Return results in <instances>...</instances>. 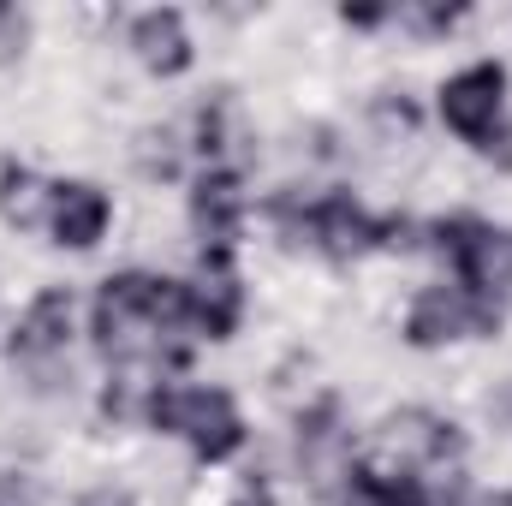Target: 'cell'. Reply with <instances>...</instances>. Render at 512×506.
I'll return each instance as SVG.
<instances>
[{
	"mask_svg": "<svg viewBox=\"0 0 512 506\" xmlns=\"http://www.w3.org/2000/svg\"><path fill=\"white\" fill-rule=\"evenodd\" d=\"M179 334H191L185 322V280H167V274H108L96 286V304H90V340L108 364H149V370H179L185 364V346Z\"/></svg>",
	"mask_w": 512,
	"mask_h": 506,
	"instance_id": "cell-1",
	"label": "cell"
},
{
	"mask_svg": "<svg viewBox=\"0 0 512 506\" xmlns=\"http://www.w3.org/2000/svg\"><path fill=\"white\" fill-rule=\"evenodd\" d=\"M268 221L280 227L286 245L316 251V256H328V262H352V256L411 245V221L405 215H370L352 191H316V197L280 191L268 203Z\"/></svg>",
	"mask_w": 512,
	"mask_h": 506,
	"instance_id": "cell-2",
	"label": "cell"
},
{
	"mask_svg": "<svg viewBox=\"0 0 512 506\" xmlns=\"http://www.w3.org/2000/svg\"><path fill=\"white\" fill-rule=\"evenodd\" d=\"M137 417L173 441H185L203 465H227L245 447V417L227 387H191V381H149L137 399Z\"/></svg>",
	"mask_w": 512,
	"mask_h": 506,
	"instance_id": "cell-3",
	"label": "cell"
},
{
	"mask_svg": "<svg viewBox=\"0 0 512 506\" xmlns=\"http://www.w3.org/2000/svg\"><path fill=\"white\" fill-rule=\"evenodd\" d=\"M435 256L453 268V286L489 298V304H512V227L489 221V215H441L423 227Z\"/></svg>",
	"mask_w": 512,
	"mask_h": 506,
	"instance_id": "cell-4",
	"label": "cell"
},
{
	"mask_svg": "<svg viewBox=\"0 0 512 506\" xmlns=\"http://www.w3.org/2000/svg\"><path fill=\"white\" fill-rule=\"evenodd\" d=\"M507 66L501 60H477L465 72H453L441 84V120L453 137H465L477 155L512 167V114H507Z\"/></svg>",
	"mask_w": 512,
	"mask_h": 506,
	"instance_id": "cell-5",
	"label": "cell"
},
{
	"mask_svg": "<svg viewBox=\"0 0 512 506\" xmlns=\"http://www.w3.org/2000/svg\"><path fill=\"white\" fill-rule=\"evenodd\" d=\"M507 310L465 292V286H423L405 310V340L417 352H435V346H459V340H489L501 334Z\"/></svg>",
	"mask_w": 512,
	"mask_h": 506,
	"instance_id": "cell-6",
	"label": "cell"
},
{
	"mask_svg": "<svg viewBox=\"0 0 512 506\" xmlns=\"http://www.w3.org/2000/svg\"><path fill=\"white\" fill-rule=\"evenodd\" d=\"M66 346H72V292H66V286H42V292L24 304V316H18L6 352H12L18 370H30L36 381H48L66 364Z\"/></svg>",
	"mask_w": 512,
	"mask_h": 506,
	"instance_id": "cell-7",
	"label": "cell"
},
{
	"mask_svg": "<svg viewBox=\"0 0 512 506\" xmlns=\"http://www.w3.org/2000/svg\"><path fill=\"white\" fill-rule=\"evenodd\" d=\"M382 459L376 465H393V471H447V465H459L465 459V435H459V423H447V417H435V411H399V417H387L382 423Z\"/></svg>",
	"mask_w": 512,
	"mask_h": 506,
	"instance_id": "cell-8",
	"label": "cell"
},
{
	"mask_svg": "<svg viewBox=\"0 0 512 506\" xmlns=\"http://www.w3.org/2000/svg\"><path fill=\"white\" fill-rule=\"evenodd\" d=\"M245 179L239 167H203L191 179V233H197V256H233L239 233H245Z\"/></svg>",
	"mask_w": 512,
	"mask_h": 506,
	"instance_id": "cell-9",
	"label": "cell"
},
{
	"mask_svg": "<svg viewBox=\"0 0 512 506\" xmlns=\"http://www.w3.org/2000/svg\"><path fill=\"white\" fill-rule=\"evenodd\" d=\"M245 316V286L233 274V256H197V280H185V322L203 340H233Z\"/></svg>",
	"mask_w": 512,
	"mask_h": 506,
	"instance_id": "cell-10",
	"label": "cell"
},
{
	"mask_svg": "<svg viewBox=\"0 0 512 506\" xmlns=\"http://www.w3.org/2000/svg\"><path fill=\"white\" fill-rule=\"evenodd\" d=\"M108 221H114V203H108V191L102 185H90V179H54L48 185V239L60 245V251H90V245H102V233H108Z\"/></svg>",
	"mask_w": 512,
	"mask_h": 506,
	"instance_id": "cell-11",
	"label": "cell"
},
{
	"mask_svg": "<svg viewBox=\"0 0 512 506\" xmlns=\"http://www.w3.org/2000/svg\"><path fill=\"white\" fill-rule=\"evenodd\" d=\"M131 54H137L143 72H155V78H179V72H191L197 48H191V30H185V12H173V6H149V12H137V18H131Z\"/></svg>",
	"mask_w": 512,
	"mask_h": 506,
	"instance_id": "cell-12",
	"label": "cell"
},
{
	"mask_svg": "<svg viewBox=\"0 0 512 506\" xmlns=\"http://www.w3.org/2000/svg\"><path fill=\"white\" fill-rule=\"evenodd\" d=\"M346 506H441V495L417 471H393V465L364 459L346 471Z\"/></svg>",
	"mask_w": 512,
	"mask_h": 506,
	"instance_id": "cell-13",
	"label": "cell"
},
{
	"mask_svg": "<svg viewBox=\"0 0 512 506\" xmlns=\"http://www.w3.org/2000/svg\"><path fill=\"white\" fill-rule=\"evenodd\" d=\"M233 143H239V102L233 90H215L203 108H197V155L203 167H233Z\"/></svg>",
	"mask_w": 512,
	"mask_h": 506,
	"instance_id": "cell-14",
	"label": "cell"
},
{
	"mask_svg": "<svg viewBox=\"0 0 512 506\" xmlns=\"http://www.w3.org/2000/svg\"><path fill=\"white\" fill-rule=\"evenodd\" d=\"M0 215L12 227H42L48 221V179H36L30 167L6 161L0 167Z\"/></svg>",
	"mask_w": 512,
	"mask_h": 506,
	"instance_id": "cell-15",
	"label": "cell"
},
{
	"mask_svg": "<svg viewBox=\"0 0 512 506\" xmlns=\"http://www.w3.org/2000/svg\"><path fill=\"white\" fill-rule=\"evenodd\" d=\"M137 161H143L149 179H173V173H179V143H173V131H143V137H137Z\"/></svg>",
	"mask_w": 512,
	"mask_h": 506,
	"instance_id": "cell-16",
	"label": "cell"
},
{
	"mask_svg": "<svg viewBox=\"0 0 512 506\" xmlns=\"http://www.w3.org/2000/svg\"><path fill=\"white\" fill-rule=\"evenodd\" d=\"M24 42H30V18L18 6H0V60H18Z\"/></svg>",
	"mask_w": 512,
	"mask_h": 506,
	"instance_id": "cell-17",
	"label": "cell"
},
{
	"mask_svg": "<svg viewBox=\"0 0 512 506\" xmlns=\"http://www.w3.org/2000/svg\"><path fill=\"white\" fill-rule=\"evenodd\" d=\"M0 506H42V483L30 471H0Z\"/></svg>",
	"mask_w": 512,
	"mask_h": 506,
	"instance_id": "cell-18",
	"label": "cell"
},
{
	"mask_svg": "<svg viewBox=\"0 0 512 506\" xmlns=\"http://www.w3.org/2000/svg\"><path fill=\"white\" fill-rule=\"evenodd\" d=\"M340 18H346V24H382L387 12H382V6H346Z\"/></svg>",
	"mask_w": 512,
	"mask_h": 506,
	"instance_id": "cell-19",
	"label": "cell"
},
{
	"mask_svg": "<svg viewBox=\"0 0 512 506\" xmlns=\"http://www.w3.org/2000/svg\"><path fill=\"white\" fill-rule=\"evenodd\" d=\"M84 506H131L126 495H96V501H84Z\"/></svg>",
	"mask_w": 512,
	"mask_h": 506,
	"instance_id": "cell-20",
	"label": "cell"
}]
</instances>
